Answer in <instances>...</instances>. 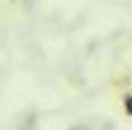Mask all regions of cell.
Returning <instances> with one entry per match:
<instances>
[{
  "instance_id": "6da1fadb",
  "label": "cell",
  "mask_w": 132,
  "mask_h": 130,
  "mask_svg": "<svg viewBox=\"0 0 132 130\" xmlns=\"http://www.w3.org/2000/svg\"><path fill=\"white\" fill-rule=\"evenodd\" d=\"M125 108H127V113L132 116V96H125Z\"/></svg>"
}]
</instances>
